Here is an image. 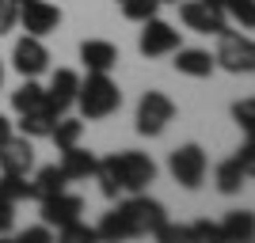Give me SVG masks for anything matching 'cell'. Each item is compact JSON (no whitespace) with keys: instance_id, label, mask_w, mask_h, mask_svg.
I'll return each instance as SVG.
<instances>
[{"instance_id":"6da1fadb","label":"cell","mask_w":255,"mask_h":243,"mask_svg":"<svg viewBox=\"0 0 255 243\" xmlns=\"http://www.w3.org/2000/svg\"><path fill=\"white\" fill-rule=\"evenodd\" d=\"M76 106L88 122H103L122 106V91L107 73H88V80H80L76 87Z\"/></svg>"},{"instance_id":"7a4b0ae2","label":"cell","mask_w":255,"mask_h":243,"mask_svg":"<svg viewBox=\"0 0 255 243\" xmlns=\"http://www.w3.org/2000/svg\"><path fill=\"white\" fill-rule=\"evenodd\" d=\"M221 38V46H217V53H213V65L217 69H225V73L233 76H248L255 69V46L248 34H236V31H225L217 34Z\"/></svg>"},{"instance_id":"3957f363","label":"cell","mask_w":255,"mask_h":243,"mask_svg":"<svg viewBox=\"0 0 255 243\" xmlns=\"http://www.w3.org/2000/svg\"><path fill=\"white\" fill-rule=\"evenodd\" d=\"M111 160H115V171H118L122 190H129V194H145L149 182L156 179V163H152V156H145V152L126 148V152H115Z\"/></svg>"},{"instance_id":"277c9868","label":"cell","mask_w":255,"mask_h":243,"mask_svg":"<svg viewBox=\"0 0 255 243\" xmlns=\"http://www.w3.org/2000/svg\"><path fill=\"white\" fill-rule=\"evenodd\" d=\"M206 152H202V145H179L175 152L168 156V171H171V179L179 182V186H187V190H198L202 186V179H206Z\"/></svg>"},{"instance_id":"5b68a950","label":"cell","mask_w":255,"mask_h":243,"mask_svg":"<svg viewBox=\"0 0 255 243\" xmlns=\"http://www.w3.org/2000/svg\"><path fill=\"white\" fill-rule=\"evenodd\" d=\"M175 118V103L164 91H145L137 103V133L141 137H160L168 122Z\"/></svg>"},{"instance_id":"8992f818","label":"cell","mask_w":255,"mask_h":243,"mask_svg":"<svg viewBox=\"0 0 255 243\" xmlns=\"http://www.w3.org/2000/svg\"><path fill=\"white\" fill-rule=\"evenodd\" d=\"M252 171H255V141L248 137L244 148H240L233 160H225L221 167H217L213 182H217V190H221V194H240V186L252 179Z\"/></svg>"},{"instance_id":"52a82bcc","label":"cell","mask_w":255,"mask_h":243,"mask_svg":"<svg viewBox=\"0 0 255 243\" xmlns=\"http://www.w3.org/2000/svg\"><path fill=\"white\" fill-rule=\"evenodd\" d=\"M118 209L126 213V221H129V228H133V236H152L160 224L168 221V209H164L156 198H145V194H133V198L122 201Z\"/></svg>"},{"instance_id":"ba28073f","label":"cell","mask_w":255,"mask_h":243,"mask_svg":"<svg viewBox=\"0 0 255 243\" xmlns=\"http://www.w3.org/2000/svg\"><path fill=\"white\" fill-rule=\"evenodd\" d=\"M15 23H23V31L34 34V38H46L61 27V8L50 4V0H19V15Z\"/></svg>"},{"instance_id":"9c48e42d","label":"cell","mask_w":255,"mask_h":243,"mask_svg":"<svg viewBox=\"0 0 255 243\" xmlns=\"http://www.w3.org/2000/svg\"><path fill=\"white\" fill-rule=\"evenodd\" d=\"M137 50L141 57H168V53L179 50V31L164 19H145L141 23V38H137Z\"/></svg>"},{"instance_id":"30bf717a","label":"cell","mask_w":255,"mask_h":243,"mask_svg":"<svg viewBox=\"0 0 255 243\" xmlns=\"http://www.w3.org/2000/svg\"><path fill=\"white\" fill-rule=\"evenodd\" d=\"M179 19L198 34H225L229 31L225 11L213 8V4H206V0H187V4H179Z\"/></svg>"},{"instance_id":"8fae6325","label":"cell","mask_w":255,"mask_h":243,"mask_svg":"<svg viewBox=\"0 0 255 243\" xmlns=\"http://www.w3.org/2000/svg\"><path fill=\"white\" fill-rule=\"evenodd\" d=\"M11 69L19 76H42L50 69V50L42 46V38H34V34H23L15 50H11Z\"/></svg>"},{"instance_id":"7c38bea8","label":"cell","mask_w":255,"mask_h":243,"mask_svg":"<svg viewBox=\"0 0 255 243\" xmlns=\"http://www.w3.org/2000/svg\"><path fill=\"white\" fill-rule=\"evenodd\" d=\"M76 87H80V76H76L73 69H57L50 87H46V110H50L53 118L69 114V106L76 103Z\"/></svg>"},{"instance_id":"4fadbf2b","label":"cell","mask_w":255,"mask_h":243,"mask_svg":"<svg viewBox=\"0 0 255 243\" xmlns=\"http://www.w3.org/2000/svg\"><path fill=\"white\" fill-rule=\"evenodd\" d=\"M38 205H42V224L46 228H61V224L76 221V217L84 213V201L76 198V194H69V190L50 194V198H42Z\"/></svg>"},{"instance_id":"5bb4252c","label":"cell","mask_w":255,"mask_h":243,"mask_svg":"<svg viewBox=\"0 0 255 243\" xmlns=\"http://www.w3.org/2000/svg\"><path fill=\"white\" fill-rule=\"evenodd\" d=\"M34 167V145L31 137H15L11 133L4 145H0V171H11V175H27V171Z\"/></svg>"},{"instance_id":"9a60e30c","label":"cell","mask_w":255,"mask_h":243,"mask_svg":"<svg viewBox=\"0 0 255 243\" xmlns=\"http://www.w3.org/2000/svg\"><path fill=\"white\" fill-rule=\"evenodd\" d=\"M96 163H99V156L88 152V148H80V141H76V145L61 148V163H57V167L65 171L69 182H80V179H92V175H96Z\"/></svg>"},{"instance_id":"2e32d148","label":"cell","mask_w":255,"mask_h":243,"mask_svg":"<svg viewBox=\"0 0 255 243\" xmlns=\"http://www.w3.org/2000/svg\"><path fill=\"white\" fill-rule=\"evenodd\" d=\"M80 61H84L88 73H111L118 65V50H115V42L88 38V42H80Z\"/></svg>"},{"instance_id":"e0dca14e","label":"cell","mask_w":255,"mask_h":243,"mask_svg":"<svg viewBox=\"0 0 255 243\" xmlns=\"http://www.w3.org/2000/svg\"><path fill=\"white\" fill-rule=\"evenodd\" d=\"M213 53L210 50H175V73L183 76H194V80H206V76H213Z\"/></svg>"},{"instance_id":"ac0fdd59","label":"cell","mask_w":255,"mask_h":243,"mask_svg":"<svg viewBox=\"0 0 255 243\" xmlns=\"http://www.w3.org/2000/svg\"><path fill=\"white\" fill-rule=\"evenodd\" d=\"M42 106H46V87L34 76H23V84L11 91V110L27 114V110H42Z\"/></svg>"},{"instance_id":"d6986e66","label":"cell","mask_w":255,"mask_h":243,"mask_svg":"<svg viewBox=\"0 0 255 243\" xmlns=\"http://www.w3.org/2000/svg\"><path fill=\"white\" fill-rule=\"evenodd\" d=\"M65 186H69V179H65V171L57 167V163L38 167V175L31 179V201H42V198H50V194H61Z\"/></svg>"},{"instance_id":"ffe728a7","label":"cell","mask_w":255,"mask_h":243,"mask_svg":"<svg viewBox=\"0 0 255 243\" xmlns=\"http://www.w3.org/2000/svg\"><path fill=\"white\" fill-rule=\"evenodd\" d=\"M252 232H255V224H252V213L248 209L225 213V221H221V240L225 243H248Z\"/></svg>"},{"instance_id":"44dd1931","label":"cell","mask_w":255,"mask_h":243,"mask_svg":"<svg viewBox=\"0 0 255 243\" xmlns=\"http://www.w3.org/2000/svg\"><path fill=\"white\" fill-rule=\"evenodd\" d=\"M96 240H133V228H129V221H126V213L122 209H111L103 217V221L96 224Z\"/></svg>"},{"instance_id":"7402d4cb","label":"cell","mask_w":255,"mask_h":243,"mask_svg":"<svg viewBox=\"0 0 255 243\" xmlns=\"http://www.w3.org/2000/svg\"><path fill=\"white\" fill-rule=\"evenodd\" d=\"M53 122H57V118L50 114V110H27V114H19V133L23 137H50V129H53Z\"/></svg>"},{"instance_id":"603a6c76","label":"cell","mask_w":255,"mask_h":243,"mask_svg":"<svg viewBox=\"0 0 255 243\" xmlns=\"http://www.w3.org/2000/svg\"><path fill=\"white\" fill-rule=\"evenodd\" d=\"M0 198L19 205V201H31V182L27 175H11V171H0Z\"/></svg>"},{"instance_id":"cb8c5ba5","label":"cell","mask_w":255,"mask_h":243,"mask_svg":"<svg viewBox=\"0 0 255 243\" xmlns=\"http://www.w3.org/2000/svg\"><path fill=\"white\" fill-rule=\"evenodd\" d=\"M80 133H84V122H80V118H57V122H53V129H50V141L53 145H57V152H61V148H69V145H76V141H80Z\"/></svg>"},{"instance_id":"d4e9b609","label":"cell","mask_w":255,"mask_h":243,"mask_svg":"<svg viewBox=\"0 0 255 243\" xmlns=\"http://www.w3.org/2000/svg\"><path fill=\"white\" fill-rule=\"evenodd\" d=\"M92 179L99 182V194H103L107 201H115L118 194H122V182H118V171H115V160L111 156L96 163V175H92Z\"/></svg>"},{"instance_id":"484cf974","label":"cell","mask_w":255,"mask_h":243,"mask_svg":"<svg viewBox=\"0 0 255 243\" xmlns=\"http://www.w3.org/2000/svg\"><path fill=\"white\" fill-rule=\"evenodd\" d=\"M221 11H225V19H236L244 31L255 27V4L252 0H221Z\"/></svg>"},{"instance_id":"4316f807","label":"cell","mask_w":255,"mask_h":243,"mask_svg":"<svg viewBox=\"0 0 255 243\" xmlns=\"http://www.w3.org/2000/svg\"><path fill=\"white\" fill-rule=\"evenodd\" d=\"M57 240H61V243H92V240H96V228L76 217V221H69V224L57 228Z\"/></svg>"},{"instance_id":"83f0119b","label":"cell","mask_w":255,"mask_h":243,"mask_svg":"<svg viewBox=\"0 0 255 243\" xmlns=\"http://www.w3.org/2000/svg\"><path fill=\"white\" fill-rule=\"evenodd\" d=\"M160 11V0H122V15L129 23H145Z\"/></svg>"},{"instance_id":"f1b7e54d","label":"cell","mask_w":255,"mask_h":243,"mask_svg":"<svg viewBox=\"0 0 255 243\" xmlns=\"http://www.w3.org/2000/svg\"><path fill=\"white\" fill-rule=\"evenodd\" d=\"M233 118H236V126H244V133H252V126H255V103H252V99H240V103L233 106Z\"/></svg>"},{"instance_id":"f546056e","label":"cell","mask_w":255,"mask_h":243,"mask_svg":"<svg viewBox=\"0 0 255 243\" xmlns=\"http://www.w3.org/2000/svg\"><path fill=\"white\" fill-rule=\"evenodd\" d=\"M19 15V0H0V34H8Z\"/></svg>"},{"instance_id":"4dcf8cb0","label":"cell","mask_w":255,"mask_h":243,"mask_svg":"<svg viewBox=\"0 0 255 243\" xmlns=\"http://www.w3.org/2000/svg\"><path fill=\"white\" fill-rule=\"evenodd\" d=\"M15 232V205L0 198V236H11Z\"/></svg>"},{"instance_id":"1f68e13d","label":"cell","mask_w":255,"mask_h":243,"mask_svg":"<svg viewBox=\"0 0 255 243\" xmlns=\"http://www.w3.org/2000/svg\"><path fill=\"white\" fill-rule=\"evenodd\" d=\"M19 240H23V243H50V240H53V228L38 224V228H27V232H23Z\"/></svg>"},{"instance_id":"d6a6232c","label":"cell","mask_w":255,"mask_h":243,"mask_svg":"<svg viewBox=\"0 0 255 243\" xmlns=\"http://www.w3.org/2000/svg\"><path fill=\"white\" fill-rule=\"evenodd\" d=\"M11 137V122H8V118H4V114H0V145H4V141H8Z\"/></svg>"},{"instance_id":"836d02e7","label":"cell","mask_w":255,"mask_h":243,"mask_svg":"<svg viewBox=\"0 0 255 243\" xmlns=\"http://www.w3.org/2000/svg\"><path fill=\"white\" fill-rule=\"evenodd\" d=\"M206 4H213V8H221V0H206Z\"/></svg>"},{"instance_id":"e575fe53","label":"cell","mask_w":255,"mask_h":243,"mask_svg":"<svg viewBox=\"0 0 255 243\" xmlns=\"http://www.w3.org/2000/svg\"><path fill=\"white\" fill-rule=\"evenodd\" d=\"M0 87H4V65H0Z\"/></svg>"},{"instance_id":"d590c367","label":"cell","mask_w":255,"mask_h":243,"mask_svg":"<svg viewBox=\"0 0 255 243\" xmlns=\"http://www.w3.org/2000/svg\"><path fill=\"white\" fill-rule=\"evenodd\" d=\"M160 4H179V0H160Z\"/></svg>"}]
</instances>
